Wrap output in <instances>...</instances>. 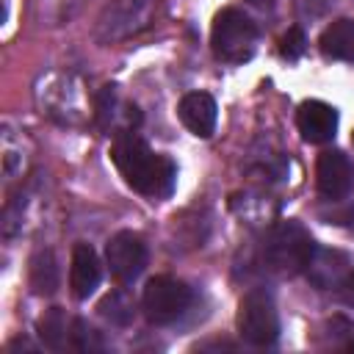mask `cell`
Listing matches in <instances>:
<instances>
[{
    "label": "cell",
    "instance_id": "obj_1",
    "mask_svg": "<svg viewBox=\"0 0 354 354\" xmlns=\"http://www.w3.org/2000/svg\"><path fill=\"white\" fill-rule=\"evenodd\" d=\"M111 158L119 169V174L124 177V183L149 196V199H160L169 196L177 180V169L166 155H158L147 147L144 138H138L136 133H119L113 138L111 147Z\"/></svg>",
    "mask_w": 354,
    "mask_h": 354
},
{
    "label": "cell",
    "instance_id": "obj_2",
    "mask_svg": "<svg viewBox=\"0 0 354 354\" xmlns=\"http://www.w3.org/2000/svg\"><path fill=\"white\" fill-rule=\"evenodd\" d=\"M210 47L213 55L224 64H243L254 55L257 47V28L254 22L238 8H221L210 28Z\"/></svg>",
    "mask_w": 354,
    "mask_h": 354
},
{
    "label": "cell",
    "instance_id": "obj_3",
    "mask_svg": "<svg viewBox=\"0 0 354 354\" xmlns=\"http://www.w3.org/2000/svg\"><path fill=\"white\" fill-rule=\"evenodd\" d=\"M313 238L299 221H279L271 227L266 238L263 257L266 263L279 274H296L304 271L310 254H313Z\"/></svg>",
    "mask_w": 354,
    "mask_h": 354
},
{
    "label": "cell",
    "instance_id": "obj_4",
    "mask_svg": "<svg viewBox=\"0 0 354 354\" xmlns=\"http://www.w3.org/2000/svg\"><path fill=\"white\" fill-rule=\"evenodd\" d=\"M238 332L252 346H271L279 335L277 304L268 290L254 288L238 304Z\"/></svg>",
    "mask_w": 354,
    "mask_h": 354
},
{
    "label": "cell",
    "instance_id": "obj_5",
    "mask_svg": "<svg viewBox=\"0 0 354 354\" xmlns=\"http://www.w3.org/2000/svg\"><path fill=\"white\" fill-rule=\"evenodd\" d=\"M191 307V288L174 277H152L141 296V310L152 324H171Z\"/></svg>",
    "mask_w": 354,
    "mask_h": 354
},
{
    "label": "cell",
    "instance_id": "obj_6",
    "mask_svg": "<svg viewBox=\"0 0 354 354\" xmlns=\"http://www.w3.org/2000/svg\"><path fill=\"white\" fill-rule=\"evenodd\" d=\"M149 14H152V0H113L97 22V36L102 41L124 39V36L141 30L147 25Z\"/></svg>",
    "mask_w": 354,
    "mask_h": 354
},
{
    "label": "cell",
    "instance_id": "obj_7",
    "mask_svg": "<svg viewBox=\"0 0 354 354\" xmlns=\"http://www.w3.org/2000/svg\"><path fill=\"white\" fill-rule=\"evenodd\" d=\"M105 260H108L111 274L119 282H133L147 266V243H144L141 235H136L130 230H122L108 241Z\"/></svg>",
    "mask_w": 354,
    "mask_h": 354
},
{
    "label": "cell",
    "instance_id": "obj_8",
    "mask_svg": "<svg viewBox=\"0 0 354 354\" xmlns=\"http://www.w3.org/2000/svg\"><path fill=\"white\" fill-rule=\"evenodd\" d=\"M315 183L321 196L326 199H343L354 188V163L340 149H326L318 155L315 163Z\"/></svg>",
    "mask_w": 354,
    "mask_h": 354
},
{
    "label": "cell",
    "instance_id": "obj_9",
    "mask_svg": "<svg viewBox=\"0 0 354 354\" xmlns=\"http://www.w3.org/2000/svg\"><path fill=\"white\" fill-rule=\"evenodd\" d=\"M296 127L304 141L326 144L337 133V111L321 100H304L296 111Z\"/></svg>",
    "mask_w": 354,
    "mask_h": 354
},
{
    "label": "cell",
    "instance_id": "obj_10",
    "mask_svg": "<svg viewBox=\"0 0 354 354\" xmlns=\"http://www.w3.org/2000/svg\"><path fill=\"white\" fill-rule=\"evenodd\" d=\"M102 279L100 257L88 243H77L72 249V263H69V288L77 299H88Z\"/></svg>",
    "mask_w": 354,
    "mask_h": 354
},
{
    "label": "cell",
    "instance_id": "obj_11",
    "mask_svg": "<svg viewBox=\"0 0 354 354\" xmlns=\"http://www.w3.org/2000/svg\"><path fill=\"white\" fill-rule=\"evenodd\" d=\"M304 271H307V277H310L318 288H332V285L340 288V282H343L346 274L351 271V263H348V257H346L343 252H337V249H318V246H313V254H310Z\"/></svg>",
    "mask_w": 354,
    "mask_h": 354
},
{
    "label": "cell",
    "instance_id": "obj_12",
    "mask_svg": "<svg viewBox=\"0 0 354 354\" xmlns=\"http://www.w3.org/2000/svg\"><path fill=\"white\" fill-rule=\"evenodd\" d=\"M180 122L199 138H207L216 130V102L205 91H191L177 105Z\"/></svg>",
    "mask_w": 354,
    "mask_h": 354
},
{
    "label": "cell",
    "instance_id": "obj_13",
    "mask_svg": "<svg viewBox=\"0 0 354 354\" xmlns=\"http://www.w3.org/2000/svg\"><path fill=\"white\" fill-rule=\"evenodd\" d=\"M318 47L324 58L332 61H354V22L351 19H335L326 25V30L318 39Z\"/></svg>",
    "mask_w": 354,
    "mask_h": 354
},
{
    "label": "cell",
    "instance_id": "obj_14",
    "mask_svg": "<svg viewBox=\"0 0 354 354\" xmlns=\"http://www.w3.org/2000/svg\"><path fill=\"white\" fill-rule=\"evenodd\" d=\"M30 288L33 293L44 296V293H55L58 288V263L53 257V252H36L30 257Z\"/></svg>",
    "mask_w": 354,
    "mask_h": 354
},
{
    "label": "cell",
    "instance_id": "obj_15",
    "mask_svg": "<svg viewBox=\"0 0 354 354\" xmlns=\"http://www.w3.org/2000/svg\"><path fill=\"white\" fill-rule=\"evenodd\" d=\"M83 0H36V17L41 25H61L80 11Z\"/></svg>",
    "mask_w": 354,
    "mask_h": 354
},
{
    "label": "cell",
    "instance_id": "obj_16",
    "mask_svg": "<svg viewBox=\"0 0 354 354\" xmlns=\"http://www.w3.org/2000/svg\"><path fill=\"white\" fill-rule=\"evenodd\" d=\"M39 337L44 340V346L50 348H61L64 337H66V321H64V313L58 307L47 310L39 321Z\"/></svg>",
    "mask_w": 354,
    "mask_h": 354
},
{
    "label": "cell",
    "instance_id": "obj_17",
    "mask_svg": "<svg viewBox=\"0 0 354 354\" xmlns=\"http://www.w3.org/2000/svg\"><path fill=\"white\" fill-rule=\"evenodd\" d=\"M100 315L108 318L111 324H127L133 318V301L127 299V293L113 290L100 301Z\"/></svg>",
    "mask_w": 354,
    "mask_h": 354
},
{
    "label": "cell",
    "instance_id": "obj_18",
    "mask_svg": "<svg viewBox=\"0 0 354 354\" xmlns=\"http://www.w3.org/2000/svg\"><path fill=\"white\" fill-rule=\"evenodd\" d=\"M304 50H307V39H304L301 28H288V33L279 39V53L288 61H296L299 55H304Z\"/></svg>",
    "mask_w": 354,
    "mask_h": 354
},
{
    "label": "cell",
    "instance_id": "obj_19",
    "mask_svg": "<svg viewBox=\"0 0 354 354\" xmlns=\"http://www.w3.org/2000/svg\"><path fill=\"white\" fill-rule=\"evenodd\" d=\"M75 343H77V348H100V340H97V335H94V329H88L83 321H75Z\"/></svg>",
    "mask_w": 354,
    "mask_h": 354
},
{
    "label": "cell",
    "instance_id": "obj_20",
    "mask_svg": "<svg viewBox=\"0 0 354 354\" xmlns=\"http://www.w3.org/2000/svg\"><path fill=\"white\" fill-rule=\"evenodd\" d=\"M340 293H343V301L348 307H354V268L346 274V279L340 282Z\"/></svg>",
    "mask_w": 354,
    "mask_h": 354
},
{
    "label": "cell",
    "instance_id": "obj_21",
    "mask_svg": "<svg viewBox=\"0 0 354 354\" xmlns=\"http://www.w3.org/2000/svg\"><path fill=\"white\" fill-rule=\"evenodd\" d=\"M249 3H252V6H260V8H266V6H271L274 0H249Z\"/></svg>",
    "mask_w": 354,
    "mask_h": 354
}]
</instances>
